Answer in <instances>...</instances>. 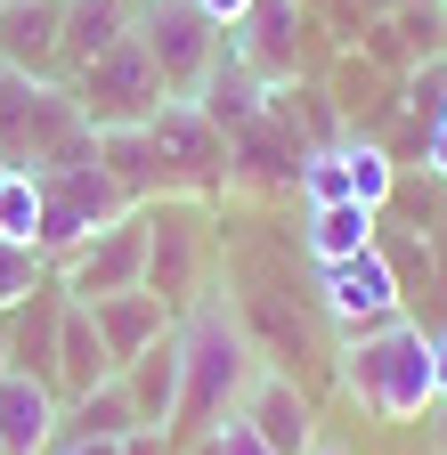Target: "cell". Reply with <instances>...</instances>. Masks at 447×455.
I'll return each mask as SVG.
<instances>
[{
  "label": "cell",
  "mask_w": 447,
  "mask_h": 455,
  "mask_svg": "<svg viewBox=\"0 0 447 455\" xmlns=\"http://www.w3.org/2000/svg\"><path fill=\"white\" fill-rule=\"evenodd\" d=\"M439 9H447V0H439Z\"/></svg>",
  "instance_id": "obj_37"
},
{
  "label": "cell",
  "mask_w": 447,
  "mask_h": 455,
  "mask_svg": "<svg viewBox=\"0 0 447 455\" xmlns=\"http://www.w3.org/2000/svg\"><path fill=\"white\" fill-rule=\"evenodd\" d=\"M180 455H268V447H260V431H252L244 415H228L212 439H196V447H180Z\"/></svg>",
  "instance_id": "obj_26"
},
{
  "label": "cell",
  "mask_w": 447,
  "mask_h": 455,
  "mask_svg": "<svg viewBox=\"0 0 447 455\" xmlns=\"http://www.w3.org/2000/svg\"><path fill=\"white\" fill-rule=\"evenodd\" d=\"M317 317H325L333 333H366V325H382V317H407V293H399V276H390L382 244L317 268Z\"/></svg>",
  "instance_id": "obj_7"
},
{
  "label": "cell",
  "mask_w": 447,
  "mask_h": 455,
  "mask_svg": "<svg viewBox=\"0 0 447 455\" xmlns=\"http://www.w3.org/2000/svg\"><path fill=\"white\" fill-rule=\"evenodd\" d=\"M0 9H9V0H0Z\"/></svg>",
  "instance_id": "obj_36"
},
{
  "label": "cell",
  "mask_w": 447,
  "mask_h": 455,
  "mask_svg": "<svg viewBox=\"0 0 447 455\" xmlns=\"http://www.w3.org/2000/svg\"><path fill=\"white\" fill-rule=\"evenodd\" d=\"M139 49L155 57V74L172 98H196L220 66V25L196 9V0H139V17H131Z\"/></svg>",
  "instance_id": "obj_5"
},
{
  "label": "cell",
  "mask_w": 447,
  "mask_h": 455,
  "mask_svg": "<svg viewBox=\"0 0 447 455\" xmlns=\"http://www.w3.org/2000/svg\"><path fill=\"white\" fill-rule=\"evenodd\" d=\"M0 236L41 252V180L25 163H9V180H0Z\"/></svg>",
  "instance_id": "obj_22"
},
{
  "label": "cell",
  "mask_w": 447,
  "mask_h": 455,
  "mask_svg": "<svg viewBox=\"0 0 447 455\" xmlns=\"http://www.w3.org/2000/svg\"><path fill=\"white\" fill-rule=\"evenodd\" d=\"M423 180H439V188H447V106L423 123Z\"/></svg>",
  "instance_id": "obj_27"
},
{
  "label": "cell",
  "mask_w": 447,
  "mask_h": 455,
  "mask_svg": "<svg viewBox=\"0 0 447 455\" xmlns=\"http://www.w3.org/2000/svg\"><path fill=\"white\" fill-rule=\"evenodd\" d=\"M342 390L374 423L431 415V333L415 317H382L366 333H342Z\"/></svg>",
  "instance_id": "obj_2"
},
{
  "label": "cell",
  "mask_w": 447,
  "mask_h": 455,
  "mask_svg": "<svg viewBox=\"0 0 447 455\" xmlns=\"http://www.w3.org/2000/svg\"><path fill=\"white\" fill-rule=\"evenodd\" d=\"M147 212V276L139 293H155L163 309H188L204 293V196H155L139 204Z\"/></svg>",
  "instance_id": "obj_4"
},
{
  "label": "cell",
  "mask_w": 447,
  "mask_h": 455,
  "mask_svg": "<svg viewBox=\"0 0 447 455\" xmlns=\"http://www.w3.org/2000/svg\"><path fill=\"white\" fill-rule=\"evenodd\" d=\"M236 415L260 431V447H268V455H309V447L325 439L317 398H309L293 374H276V366H260V374H252V390H244V407H236Z\"/></svg>",
  "instance_id": "obj_10"
},
{
  "label": "cell",
  "mask_w": 447,
  "mask_h": 455,
  "mask_svg": "<svg viewBox=\"0 0 447 455\" xmlns=\"http://www.w3.org/2000/svg\"><path fill=\"white\" fill-rule=\"evenodd\" d=\"M147 139L163 147V171H172V188L180 196H212V188H228V139L212 131V114L196 98H163L147 114Z\"/></svg>",
  "instance_id": "obj_8"
},
{
  "label": "cell",
  "mask_w": 447,
  "mask_h": 455,
  "mask_svg": "<svg viewBox=\"0 0 447 455\" xmlns=\"http://www.w3.org/2000/svg\"><path fill=\"white\" fill-rule=\"evenodd\" d=\"M123 390H131L139 431H163V423H172V407H180V325L163 333L155 350H139V358L123 366Z\"/></svg>",
  "instance_id": "obj_17"
},
{
  "label": "cell",
  "mask_w": 447,
  "mask_h": 455,
  "mask_svg": "<svg viewBox=\"0 0 447 455\" xmlns=\"http://www.w3.org/2000/svg\"><path fill=\"white\" fill-rule=\"evenodd\" d=\"M58 317H66V284L58 276H41L33 293L9 309V366L49 382V366H58Z\"/></svg>",
  "instance_id": "obj_14"
},
{
  "label": "cell",
  "mask_w": 447,
  "mask_h": 455,
  "mask_svg": "<svg viewBox=\"0 0 447 455\" xmlns=\"http://www.w3.org/2000/svg\"><path fill=\"white\" fill-rule=\"evenodd\" d=\"M252 374H260V350H252L244 309H236L228 293H196V301L180 309V407H172V423H163L172 455L196 447V439H212L220 423H228V415L244 407Z\"/></svg>",
  "instance_id": "obj_1"
},
{
  "label": "cell",
  "mask_w": 447,
  "mask_h": 455,
  "mask_svg": "<svg viewBox=\"0 0 447 455\" xmlns=\"http://www.w3.org/2000/svg\"><path fill=\"white\" fill-rule=\"evenodd\" d=\"M423 423H431V447L447 455V398H431V415H423Z\"/></svg>",
  "instance_id": "obj_32"
},
{
  "label": "cell",
  "mask_w": 447,
  "mask_h": 455,
  "mask_svg": "<svg viewBox=\"0 0 447 455\" xmlns=\"http://www.w3.org/2000/svg\"><path fill=\"white\" fill-rule=\"evenodd\" d=\"M139 0H66V33H58V66L82 74L90 57H106L115 41H131Z\"/></svg>",
  "instance_id": "obj_18"
},
{
  "label": "cell",
  "mask_w": 447,
  "mask_h": 455,
  "mask_svg": "<svg viewBox=\"0 0 447 455\" xmlns=\"http://www.w3.org/2000/svg\"><path fill=\"white\" fill-rule=\"evenodd\" d=\"M431 398H447V333H431Z\"/></svg>",
  "instance_id": "obj_29"
},
{
  "label": "cell",
  "mask_w": 447,
  "mask_h": 455,
  "mask_svg": "<svg viewBox=\"0 0 447 455\" xmlns=\"http://www.w3.org/2000/svg\"><path fill=\"white\" fill-rule=\"evenodd\" d=\"M98 171L115 180L131 204H155V196H180L172 171H163V147L147 139V123H123V131H98Z\"/></svg>",
  "instance_id": "obj_15"
},
{
  "label": "cell",
  "mask_w": 447,
  "mask_h": 455,
  "mask_svg": "<svg viewBox=\"0 0 447 455\" xmlns=\"http://www.w3.org/2000/svg\"><path fill=\"white\" fill-rule=\"evenodd\" d=\"M41 276H49V260H41L33 244H9V236H0V317H9V309L33 293Z\"/></svg>",
  "instance_id": "obj_24"
},
{
  "label": "cell",
  "mask_w": 447,
  "mask_h": 455,
  "mask_svg": "<svg viewBox=\"0 0 447 455\" xmlns=\"http://www.w3.org/2000/svg\"><path fill=\"white\" fill-rule=\"evenodd\" d=\"M123 455H172V439H163V431H131Z\"/></svg>",
  "instance_id": "obj_30"
},
{
  "label": "cell",
  "mask_w": 447,
  "mask_h": 455,
  "mask_svg": "<svg viewBox=\"0 0 447 455\" xmlns=\"http://www.w3.org/2000/svg\"><path fill=\"white\" fill-rule=\"evenodd\" d=\"M374 228H382V212H366V204H309L301 212V252L317 268L325 260H350V252L374 244Z\"/></svg>",
  "instance_id": "obj_19"
},
{
  "label": "cell",
  "mask_w": 447,
  "mask_h": 455,
  "mask_svg": "<svg viewBox=\"0 0 447 455\" xmlns=\"http://www.w3.org/2000/svg\"><path fill=\"white\" fill-rule=\"evenodd\" d=\"M0 180H9V163H0Z\"/></svg>",
  "instance_id": "obj_35"
},
{
  "label": "cell",
  "mask_w": 447,
  "mask_h": 455,
  "mask_svg": "<svg viewBox=\"0 0 447 455\" xmlns=\"http://www.w3.org/2000/svg\"><path fill=\"white\" fill-rule=\"evenodd\" d=\"M66 284V301H106V293H139L147 276V212H123L115 228H98L90 244H74L58 268H49Z\"/></svg>",
  "instance_id": "obj_9"
},
{
  "label": "cell",
  "mask_w": 447,
  "mask_h": 455,
  "mask_svg": "<svg viewBox=\"0 0 447 455\" xmlns=\"http://www.w3.org/2000/svg\"><path fill=\"white\" fill-rule=\"evenodd\" d=\"M399 106H407V123H431V114L447 106V49L423 57V66L407 74V98H399Z\"/></svg>",
  "instance_id": "obj_25"
},
{
  "label": "cell",
  "mask_w": 447,
  "mask_h": 455,
  "mask_svg": "<svg viewBox=\"0 0 447 455\" xmlns=\"http://www.w3.org/2000/svg\"><path fill=\"white\" fill-rule=\"evenodd\" d=\"M66 431V398L33 374H0V455H49Z\"/></svg>",
  "instance_id": "obj_11"
},
{
  "label": "cell",
  "mask_w": 447,
  "mask_h": 455,
  "mask_svg": "<svg viewBox=\"0 0 447 455\" xmlns=\"http://www.w3.org/2000/svg\"><path fill=\"white\" fill-rule=\"evenodd\" d=\"M196 9H204V17H212L220 33H236V25L252 17V0H196Z\"/></svg>",
  "instance_id": "obj_28"
},
{
  "label": "cell",
  "mask_w": 447,
  "mask_h": 455,
  "mask_svg": "<svg viewBox=\"0 0 447 455\" xmlns=\"http://www.w3.org/2000/svg\"><path fill=\"white\" fill-rule=\"evenodd\" d=\"M342 163H350V204L390 212V196H399V155L382 139H342Z\"/></svg>",
  "instance_id": "obj_21"
},
{
  "label": "cell",
  "mask_w": 447,
  "mask_h": 455,
  "mask_svg": "<svg viewBox=\"0 0 447 455\" xmlns=\"http://www.w3.org/2000/svg\"><path fill=\"white\" fill-rule=\"evenodd\" d=\"M58 33H66V0H9L0 9V66L49 82L58 74Z\"/></svg>",
  "instance_id": "obj_13"
},
{
  "label": "cell",
  "mask_w": 447,
  "mask_h": 455,
  "mask_svg": "<svg viewBox=\"0 0 447 455\" xmlns=\"http://www.w3.org/2000/svg\"><path fill=\"white\" fill-rule=\"evenodd\" d=\"M106 374H115V358H106V341H98V325H90V309L82 301H66V317H58V366H49V390L66 398H90Z\"/></svg>",
  "instance_id": "obj_16"
},
{
  "label": "cell",
  "mask_w": 447,
  "mask_h": 455,
  "mask_svg": "<svg viewBox=\"0 0 447 455\" xmlns=\"http://www.w3.org/2000/svg\"><path fill=\"white\" fill-rule=\"evenodd\" d=\"M431 276H447V212L431 220Z\"/></svg>",
  "instance_id": "obj_31"
},
{
  "label": "cell",
  "mask_w": 447,
  "mask_h": 455,
  "mask_svg": "<svg viewBox=\"0 0 447 455\" xmlns=\"http://www.w3.org/2000/svg\"><path fill=\"white\" fill-rule=\"evenodd\" d=\"M66 90H74V106H82V123H90V131L147 123V114L172 98V90H163V74H155V57L139 49V33H131V41H115L106 57H90V66H82Z\"/></svg>",
  "instance_id": "obj_6"
},
{
  "label": "cell",
  "mask_w": 447,
  "mask_h": 455,
  "mask_svg": "<svg viewBox=\"0 0 447 455\" xmlns=\"http://www.w3.org/2000/svg\"><path fill=\"white\" fill-rule=\"evenodd\" d=\"M33 180H41V260H49V268H58L74 244H90L98 228H115L123 212H139V204L98 171V147H90V155H66V163H41Z\"/></svg>",
  "instance_id": "obj_3"
},
{
  "label": "cell",
  "mask_w": 447,
  "mask_h": 455,
  "mask_svg": "<svg viewBox=\"0 0 447 455\" xmlns=\"http://www.w3.org/2000/svg\"><path fill=\"white\" fill-rule=\"evenodd\" d=\"M293 196H301V212H309V204H350V163H342V147H309Z\"/></svg>",
  "instance_id": "obj_23"
},
{
  "label": "cell",
  "mask_w": 447,
  "mask_h": 455,
  "mask_svg": "<svg viewBox=\"0 0 447 455\" xmlns=\"http://www.w3.org/2000/svg\"><path fill=\"white\" fill-rule=\"evenodd\" d=\"M131 431H139L131 390H123V374H106L90 398H74V407H66V431H58V439H131Z\"/></svg>",
  "instance_id": "obj_20"
},
{
  "label": "cell",
  "mask_w": 447,
  "mask_h": 455,
  "mask_svg": "<svg viewBox=\"0 0 447 455\" xmlns=\"http://www.w3.org/2000/svg\"><path fill=\"white\" fill-rule=\"evenodd\" d=\"M0 374H9V317H0Z\"/></svg>",
  "instance_id": "obj_33"
},
{
  "label": "cell",
  "mask_w": 447,
  "mask_h": 455,
  "mask_svg": "<svg viewBox=\"0 0 447 455\" xmlns=\"http://www.w3.org/2000/svg\"><path fill=\"white\" fill-rule=\"evenodd\" d=\"M82 309H90V325H98V341H106V358H115V374L180 325V309H163L155 293H106V301H82Z\"/></svg>",
  "instance_id": "obj_12"
},
{
  "label": "cell",
  "mask_w": 447,
  "mask_h": 455,
  "mask_svg": "<svg viewBox=\"0 0 447 455\" xmlns=\"http://www.w3.org/2000/svg\"><path fill=\"white\" fill-rule=\"evenodd\" d=\"M309 455H350V447H333V439H317V447H309Z\"/></svg>",
  "instance_id": "obj_34"
}]
</instances>
